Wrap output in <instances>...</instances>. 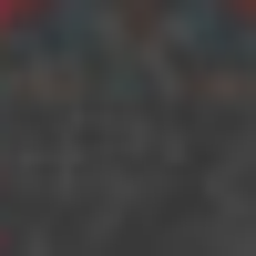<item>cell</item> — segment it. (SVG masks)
Returning a JSON list of instances; mask_svg holds the SVG:
<instances>
[{
	"label": "cell",
	"instance_id": "obj_1",
	"mask_svg": "<svg viewBox=\"0 0 256 256\" xmlns=\"http://www.w3.org/2000/svg\"><path fill=\"white\" fill-rule=\"evenodd\" d=\"M41 10V0H0V31H20V20H31Z\"/></svg>",
	"mask_w": 256,
	"mask_h": 256
},
{
	"label": "cell",
	"instance_id": "obj_2",
	"mask_svg": "<svg viewBox=\"0 0 256 256\" xmlns=\"http://www.w3.org/2000/svg\"><path fill=\"white\" fill-rule=\"evenodd\" d=\"M236 10H246V20H256V0H236Z\"/></svg>",
	"mask_w": 256,
	"mask_h": 256
}]
</instances>
